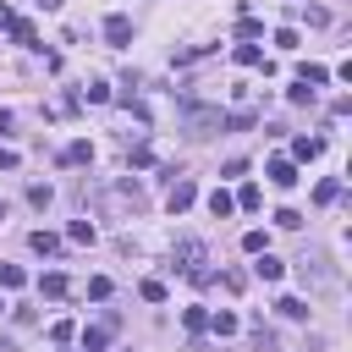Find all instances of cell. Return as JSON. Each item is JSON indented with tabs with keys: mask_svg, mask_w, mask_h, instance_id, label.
I'll return each mask as SVG.
<instances>
[{
	"mask_svg": "<svg viewBox=\"0 0 352 352\" xmlns=\"http://www.w3.org/2000/svg\"><path fill=\"white\" fill-rule=\"evenodd\" d=\"M0 220H6V204H0Z\"/></svg>",
	"mask_w": 352,
	"mask_h": 352,
	"instance_id": "obj_35",
	"label": "cell"
},
{
	"mask_svg": "<svg viewBox=\"0 0 352 352\" xmlns=\"http://www.w3.org/2000/svg\"><path fill=\"white\" fill-rule=\"evenodd\" d=\"M275 226H280V231H297L302 214H297V209H275Z\"/></svg>",
	"mask_w": 352,
	"mask_h": 352,
	"instance_id": "obj_25",
	"label": "cell"
},
{
	"mask_svg": "<svg viewBox=\"0 0 352 352\" xmlns=\"http://www.w3.org/2000/svg\"><path fill=\"white\" fill-rule=\"evenodd\" d=\"M22 160H16V148H0V170H16Z\"/></svg>",
	"mask_w": 352,
	"mask_h": 352,
	"instance_id": "obj_32",
	"label": "cell"
},
{
	"mask_svg": "<svg viewBox=\"0 0 352 352\" xmlns=\"http://www.w3.org/2000/svg\"><path fill=\"white\" fill-rule=\"evenodd\" d=\"M275 308H280V314H286V319H308V302H302V297H280V302H275Z\"/></svg>",
	"mask_w": 352,
	"mask_h": 352,
	"instance_id": "obj_18",
	"label": "cell"
},
{
	"mask_svg": "<svg viewBox=\"0 0 352 352\" xmlns=\"http://www.w3.org/2000/svg\"><path fill=\"white\" fill-rule=\"evenodd\" d=\"M66 236H72V242H94V226H88V220H72V231H66Z\"/></svg>",
	"mask_w": 352,
	"mask_h": 352,
	"instance_id": "obj_29",
	"label": "cell"
},
{
	"mask_svg": "<svg viewBox=\"0 0 352 352\" xmlns=\"http://www.w3.org/2000/svg\"><path fill=\"white\" fill-rule=\"evenodd\" d=\"M72 336H77V324H72V319H55V324H50V341H55V346H66Z\"/></svg>",
	"mask_w": 352,
	"mask_h": 352,
	"instance_id": "obj_19",
	"label": "cell"
},
{
	"mask_svg": "<svg viewBox=\"0 0 352 352\" xmlns=\"http://www.w3.org/2000/svg\"><path fill=\"white\" fill-rule=\"evenodd\" d=\"M110 336H116V314H104L99 324H88V330H82V352H104V346H110Z\"/></svg>",
	"mask_w": 352,
	"mask_h": 352,
	"instance_id": "obj_3",
	"label": "cell"
},
{
	"mask_svg": "<svg viewBox=\"0 0 352 352\" xmlns=\"http://www.w3.org/2000/svg\"><path fill=\"white\" fill-rule=\"evenodd\" d=\"M231 209H236V204H231V192H226V187H214V192H209V214H214V220H226Z\"/></svg>",
	"mask_w": 352,
	"mask_h": 352,
	"instance_id": "obj_14",
	"label": "cell"
},
{
	"mask_svg": "<svg viewBox=\"0 0 352 352\" xmlns=\"http://www.w3.org/2000/svg\"><path fill=\"white\" fill-rule=\"evenodd\" d=\"M104 38L121 50V44H132V16H121V11H110L104 16Z\"/></svg>",
	"mask_w": 352,
	"mask_h": 352,
	"instance_id": "obj_5",
	"label": "cell"
},
{
	"mask_svg": "<svg viewBox=\"0 0 352 352\" xmlns=\"http://www.w3.org/2000/svg\"><path fill=\"white\" fill-rule=\"evenodd\" d=\"M138 292H143V302H165V280H143Z\"/></svg>",
	"mask_w": 352,
	"mask_h": 352,
	"instance_id": "obj_27",
	"label": "cell"
},
{
	"mask_svg": "<svg viewBox=\"0 0 352 352\" xmlns=\"http://www.w3.org/2000/svg\"><path fill=\"white\" fill-rule=\"evenodd\" d=\"M6 33H11V38H16V44H28V50H38V28H33V22H28V16H16V22H11V28H6Z\"/></svg>",
	"mask_w": 352,
	"mask_h": 352,
	"instance_id": "obj_8",
	"label": "cell"
},
{
	"mask_svg": "<svg viewBox=\"0 0 352 352\" xmlns=\"http://www.w3.org/2000/svg\"><path fill=\"white\" fill-rule=\"evenodd\" d=\"M231 204H236V209H258V187H253V182H242V192H236Z\"/></svg>",
	"mask_w": 352,
	"mask_h": 352,
	"instance_id": "obj_23",
	"label": "cell"
},
{
	"mask_svg": "<svg viewBox=\"0 0 352 352\" xmlns=\"http://www.w3.org/2000/svg\"><path fill=\"white\" fill-rule=\"evenodd\" d=\"M253 352H275V336H270V330H264V324H258V330H253Z\"/></svg>",
	"mask_w": 352,
	"mask_h": 352,
	"instance_id": "obj_30",
	"label": "cell"
},
{
	"mask_svg": "<svg viewBox=\"0 0 352 352\" xmlns=\"http://www.w3.org/2000/svg\"><path fill=\"white\" fill-rule=\"evenodd\" d=\"M182 324L198 336V330H209V314H204V308H187V314H182Z\"/></svg>",
	"mask_w": 352,
	"mask_h": 352,
	"instance_id": "obj_24",
	"label": "cell"
},
{
	"mask_svg": "<svg viewBox=\"0 0 352 352\" xmlns=\"http://www.w3.org/2000/svg\"><path fill=\"white\" fill-rule=\"evenodd\" d=\"M336 198H341V182H336V176H324V182L314 187V204H336Z\"/></svg>",
	"mask_w": 352,
	"mask_h": 352,
	"instance_id": "obj_17",
	"label": "cell"
},
{
	"mask_svg": "<svg viewBox=\"0 0 352 352\" xmlns=\"http://www.w3.org/2000/svg\"><path fill=\"white\" fill-rule=\"evenodd\" d=\"M242 248H248L253 258H258V253H270V248H264V231H242Z\"/></svg>",
	"mask_w": 352,
	"mask_h": 352,
	"instance_id": "obj_26",
	"label": "cell"
},
{
	"mask_svg": "<svg viewBox=\"0 0 352 352\" xmlns=\"http://www.w3.org/2000/svg\"><path fill=\"white\" fill-rule=\"evenodd\" d=\"M231 60H236V66H264V72H270V60H264V50H258V44H236V50H231Z\"/></svg>",
	"mask_w": 352,
	"mask_h": 352,
	"instance_id": "obj_9",
	"label": "cell"
},
{
	"mask_svg": "<svg viewBox=\"0 0 352 352\" xmlns=\"http://www.w3.org/2000/svg\"><path fill=\"white\" fill-rule=\"evenodd\" d=\"M170 264H176L187 280H198V286L209 280V270H204V264H209V253H204V242H198V236H182V242L170 248Z\"/></svg>",
	"mask_w": 352,
	"mask_h": 352,
	"instance_id": "obj_2",
	"label": "cell"
},
{
	"mask_svg": "<svg viewBox=\"0 0 352 352\" xmlns=\"http://www.w3.org/2000/svg\"><path fill=\"white\" fill-rule=\"evenodd\" d=\"M88 160H94V143H82V138L60 148V165H88Z\"/></svg>",
	"mask_w": 352,
	"mask_h": 352,
	"instance_id": "obj_11",
	"label": "cell"
},
{
	"mask_svg": "<svg viewBox=\"0 0 352 352\" xmlns=\"http://www.w3.org/2000/svg\"><path fill=\"white\" fill-rule=\"evenodd\" d=\"M66 286H72V280H66L60 270H50V275H38V292H44V297H66Z\"/></svg>",
	"mask_w": 352,
	"mask_h": 352,
	"instance_id": "obj_13",
	"label": "cell"
},
{
	"mask_svg": "<svg viewBox=\"0 0 352 352\" xmlns=\"http://www.w3.org/2000/svg\"><path fill=\"white\" fill-rule=\"evenodd\" d=\"M297 82H308V88H324V82H330V72H324L319 60H302V66H297Z\"/></svg>",
	"mask_w": 352,
	"mask_h": 352,
	"instance_id": "obj_10",
	"label": "cell"
},
{
	"mask_svg": "<svg viewBox=\"0 0 352 352\" xmlns=\"http://www.w3.org/2000/svg\"><path fill=\"white\" fill-rule=\"evenodd\" d=\"M258 33H264V22H258V16H242V22H236V38H242V44H248V38H258Z\"/></svg>",
	"mask_w": 352,
	"mask_h": 352,
	"instance_id": "obj_21",
	"label": "cell"
},
{
	"mask_svg": "<svg viewBox=\"0 0 352 352\" xmlns=\"http://www.w3.org/2000/svg\"><path fill=\"white\" fill-rule=\"evenodd\" d=\"M264 176H270V182H275V187H297V165H292V160H286V154H275V160H270V165H264Z\"/></svg>",
	"mask_w": 352,
	"mask_h": 352,
	"instance_id": "obj_6",
	"label": "cell"
},
{
	"mask_svg": "<svg viewBox=\"0 0 352 352\" xmlns=\"http://www.w3.org/2000/svg\"><path fill=\"white\" fill-rule=\"evenodd\" d=\"M253 275H258V280H280V275H286V264H280L275 253H258V264H253Z\"/></svg>",
	"mask_w": 352,
	"mask_h": 352,
	"instance_id": "obj_12",
	"label": "cell"
},
{
	"mask_svg": "<svg viewBox=\"0 0 352 352\" xmlns=\"http://www.w3.org/2000/svg\"><path fill=\"white\" fill-rule=\"evenodd\" d=\"M22 280H28V275H22V264H0V286H6V292H16Z\"/></svg>",
	"mask_w": 352,
	"mask_h": 352,
	"instance_id": "obj_20",
	"label": "cell"
},
{
	"mask_svg": "<svg viewBox=\"0 0 352 352\" xmlns=\"http://www.w3.org/2000/svg\"><path fill=\"white\" fill-rule=\"evenodd\" d=\"M319 154H324V138H308V132H302V138L292 143V165H297V160H319Z\"/></svg>",
	"mask_w": 352,
	"mask_h": 352,
	"instance_id": "obj_7",
	"label": "cell"
},
{
	"mask_svg": "<svg viewBox=\"0 0 352 352\" xmlns=\"http://www.w3.org/2000/svg\"><path fill=\"white\" fill-rule=\"evenodd\" d=\"M0 132H11V116H6V110H0Z\"/></svg>",
	"mask_w": 352,
	"mask_h": 352,
	"instance_id": "obj_34",
	"label": "cell"
},
{
	"mask_svg": "<svg viewBox=\"0 0 352 352\" xmlns=\"http://www.w3.org/2000/svg\"><path fill=\"white\" fill-rule=\"evenodd\" d=\"M88 297H99V302H104V297H110V280H104V275H94V280H88Z\"/></svg>",
	"mask_w": 352,
	"mask_h": 352,
	"instance_id": "obj_31",
	"label": "cell"
},
{
	"mask_svg": "<svg viewBox=\"0 0 352 352\" xmlns=\"http://www.w3.org/2000/svg\"><path fill=\"white\" fill-rule=\"evenodd\" d=\"M11 22H16V11H11V6L0 0V28H11Z\"/></svg>",
	"mask_w": 352,
	"mask_h": 352,
	"instance_id": "obj_33",
	"label": "cell"
},
{
	"mask_svg": "<svg viewBox=\"0 0 352 352\" xmlns=\"http://www.w3.org/2000/svg\"><path fill=\"white\" fill-rule=\"evenodd\" d=\"M286 99H292V104H308V99H314V88H308V82H292V88H286Z\"/></svg>",
	"mask_w": 352,
	"mask_h": 352,
	"instance_id": "obj_28",
	"label": "cell"
},
{
	"mask_svg": "<svg viewBox=\"0 0 352 352\" xmlns=\"http://www.w3.org/2000/svg\"><path fill=\"white\" fill-rule=\"evenodd\" d=\"M209 330H214V336H236L242 319H236V314H209Z\"/></svg>",
	"mask_w": 352,
	"mask_h": 352,
	"instance_id": "obj_16",
	"label": "cell"
},
{
	"mask_svg": "<svg viewBox=\"0 0 352 352\" xmlns=\"http://www.w3.org/2000/svg\"><path fill=\"white\" fill-rule=\"evenodd\" d=\"M182 132L187 138H209V132H226V110L220 104H182Z\"/></svg>",
	"mask_w": 352,
	"mask_h": 352,
	"instance_id": "obj_1",
	"label": "cell"
},
{
	"mask_svg": "<svg viewBox=\"0 0 352 352\" xmlns=\"http://www.w3.org/2000/svg\"><path fill=\"white\" fill-rule=\"evenodd\" d=\"M192 198H198V182H192V176H176L165 204H170V214H182V209H192Z\"/></svg>",
	"mask_w": 352,
	"mask_h": 352,
	"instance_id": "obj_4",
	"label": "cell"
},
{
	"mask_svg": "<svg viewBox=\"0 0 352 352\" xmlns=\"http://www.w3.org/2000/svg\"><path fill=\"white\" fill-rule=\"evenodd\" d=\"M28 248L50 258V253H60V236H50V231H33V236H28Z\"/></svg>",
	"mask_w": 352,
	"mask_h": 352,
	"instance_id": "obj_15",
	"label": "cell"
},
{
	"mask_svg": "<svg viewBox=\"0 0 352 352\" xmlns=\"http://www.w3.org/2000/svg\"><path fill=\"white\" fill-rule=\"evenodd\" d=\"M50 198H55V192H50L44 182H33V187H28V204H33V209H50Z\"/></svg>",
	"mask_w": 352,
	"mask_h": 352,
	"instance_id": "obj_22",
	"label": "cell"
}]
</instances>
